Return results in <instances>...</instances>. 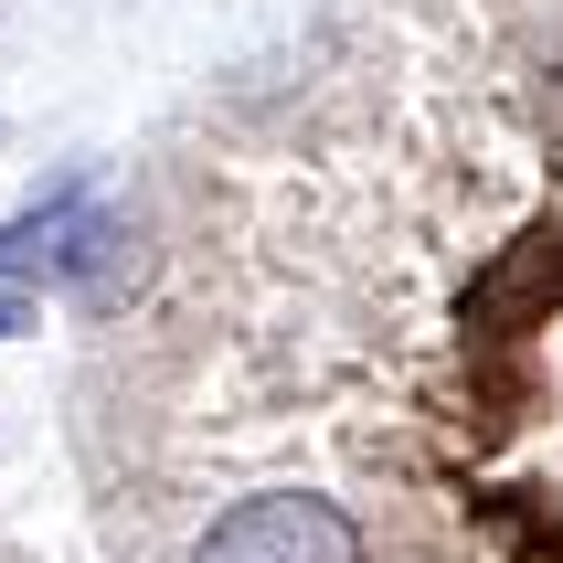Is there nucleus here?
<instances>
[{
    "instance_id": "nucleus-2",
    "label": "nucleus",
    "mask_w": 563,
    "mask_h": 563,
    "mask_svg": "<svg viewBox=\"0 0 563 563\" xmlns=\"http://www.w3.org/2000/svg\"><path fill=\"white\" fill-rule=\"evenodd\" d=\"M128 234L107 213H96L86 191H54L43 213H22V223H0V266L11 277H54V287H75V277H96L107 255H118Z\"/></svg>"
},
{
    "instance_id": "nucleus-1",
    "label": "nucleus",
    "mask_w": 563,
    "mask_h": 563,
    "mask_svg": "<svg viewBox=\"0 0 563 563\" xmlns=\"http://www.w3.org/2000/svg\"><path fill=\"white\" fill-rule=\"evenodd\" d=\"M191 563H362V521L319 489H255L191 542Z\"/></svg>"
}]
</instances>
